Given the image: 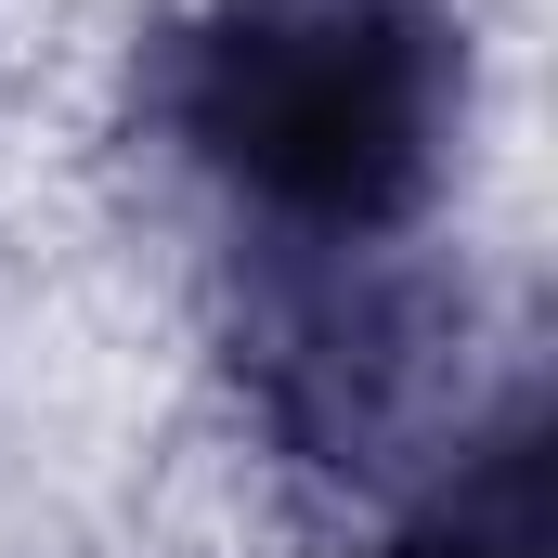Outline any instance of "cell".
Wrapping results in <instances>:
<instances>
[{
    "instance_id": "obj_2",
    "label": "cell",
    "mask_w": 558,
    "mask_h": 558,
    "mask_svg": "<svg viewBox=\"0 0 558 558\" xmlns=\"http://www.w3.org/2000/svg\"><path fill=\"white\" fill-rule=\"evenodd\" d=\"M234 377L312 481L390 494L454 441L468 286L403 247H260L234 312Z\"/></svg>"
},
{
    "instance_id": "obj_3",
    "label": "cell",
    "mask_w": 558,
    "mask_h": 558,
    "mask_svg": "<svg viewBox=\"0 0 558 558\" xmlns=\"http://www.w3.org/2000/svg\"><path fill=\"white\" fill-rule=\"evenodd\" d=\"M364 558H558L546 546V416L520 403L454 507H428L416 533H390V546H364Z\"/></svg>"
},
{
    "instance_id": "obj_1",
    "label": "cell",
    "mask_w": 558,
    "mask_h": 558,
    "mask_svg": "<svg viewBox=\"0 0 558 558\" xmlns=\"http://www.w3.org/2000/svg\"><path fill=\"white\" fill-rule=\"evenodd\" d=\"M156 143L260 247H403L454 182V0H195L143 52Z\"/></svg>"
}]
</instances>
